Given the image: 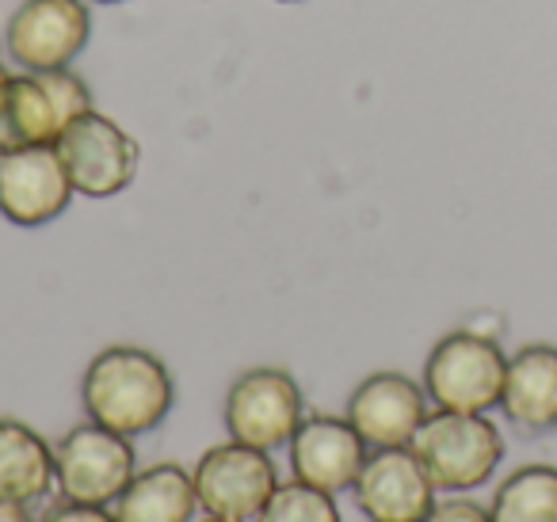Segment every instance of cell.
Segmentation results:
<instances>
[{"mask_svg": "<svg viewBox=\"0 0 557 522\" xmlns=\"http://www.w3.org/2000/svg\"><path fill=\"white\" fill-rule=\"evenodd\" d=\"M0 522H35V519L27 511V504H4L0 499Z\"/></svg>", "mask_w": 557, "mask_h": 522, "instance_id": "44dd1931", "label": "cell"}, {"mask_svg": "<svg viewBox=\"0 0 557 522\" xmlns=\"http://www.w3.org/2000/svg\"><path fill=\"white\" fill-rule=\"evenodd\" d=\"M428 415V393L409 374L382 370L356 385L348 397V423L363 435L371 450L409 446Z\"/></svg>", "mask_w": 557, "mask_h": 522, "instance_id": "7c38bea8", "label": "cell"}, {"mask_svg": "<svg viewBox=\"0 0 557 522\" xmlns=\"http://www.w3.org/2000/svg\"><path fill=\"white\" fill-rule=\"evenodd\" d=\"M88 4H119V0H88Z\"/></svg>", "mask_w": 557, "mask_h": 522, "instance_id": "603a6c76", "label": "cell"}, {"mask_svg": "<svg viewBox=\"0 0 557 522\" xmlns=\"http://www.w3.org/2000/svg\"><path fill=\"white\" fill-rule=\"evenodd\" d=\"M54 446L24 420H0V499L39 504L54 488Z\"/></svg>", "mask_w": 557, "mask_h": 522, "instance_id": "9a60e30c", "label": "cell"}, {"mask_svg": "<svg viewBox=\"0 0 557 522\" xmlns=\"http://www.w3.org/2000/svg\"><path fill=\"white\" fill-rule=\"evenodd\" d=\"M92 42L88 0H24L4 24V50L20 70H70Z\"/></svg>", "mask_w": 557, "mask_h": 522, "instance_id": "52a82bcc", "label": "cell"}, {"mask_svg": "<svg viewBox=\"0 0 557 522\" xmlns=\"http://www.w3.org/2000/svg\"><path fill=\"white\" fill-rule=\"evenodd\" d=\"M81 400H85L88 420L126 438H138L169 420L172 405H176V385H172L169 366L153 351L115 344L103 347L88 362Z\"/></svg>", "mask_w": 557, "mask_h": 522, "instance_id": "6da1fadb", "label": "cell"}, {"mask_svg": "<svg viewBox=\"0 0 557 522\" xmlns=\"http://www.w3.org/2000/svg\"><path fill=\"white\" fill-rule=\"evenodd\" d=\"M199 507L225 522H252L278 488V469L268 450L245 443L210 446L191 473Z\"/></svg>", "mask_w": 557, "mask_h": 522, "instance_id": "9c48e42d", "label": "cell"}, {"mask_svg": "<svg viewBox=\"0 0 557 522\" xmlns=\"http://www.w3.org/2000/svg\"><path fill=\"white\" fill-rule=\"evenodd\" d=\"M488 514L493 522H557V469L519 465L493 492Z\"/></svg>", "mask_w": 557, "mask_h": 522, "instance_id": "e0dca14e", "label": "cell"}, {"mask_svg": "<svg viewBox=\"0 0 557 522\" xmlns=\"http://www.w3.org/2000/svg\"><path fill=\"white\" fill-rule=\"evenodd\" d=\"M508 355L481 332H450L424 362V393L447 412H488L500 405Z\"/></svg>", "mask_w": 557, "mask_h": 522, "instance_id": "277c9868", "label": "cell"}, {"mask_svg": "<svg viewBox=\"0 0 557 522\" xmlns=\"http://www.w3.org/2000/svg\"><path fill=\"white\" fill-rule=\"evenodd\" d=\"M306 420V400L298 382L278 366L245 370L225 393V431L233 443L256 450H278L295 438Z\"/></svg>", "mask_w": 557, "mask_h": 522, "instance_id": "8992f818", "label": "cell"}, {"mask_svg": "<svg viewBox=\"0 0 557 522\" xmlns=\"http://www.w3.org/2000/svg\"><path fill=\"white\" fill-rule=\"evenodd\" d=\"M500 412L523 435H546L557 427V347L527 344L508 359Z\"/></svg>", "mask_w": 557, "mask_h": 522, "instance_id": "5bb4252c", "label": "cell"}, {"mask_svg": "<svg viewBox=\"0 0 557 522\" xmlns=\"http://www.w3.org/2000/svg\"><path fill=\"white\" fill-rule=\"evenodd\" d=\"M202 522H225V519H214V514H207V519H202Z\"/></svg>", "mask_w": 557, "mask_h": 522, "instance_id": "cb8c5ba5", "label": "cell"}, {"mask_svg": "<svg viewBox=\"0 0 557 522\" xmlns=\"http://www.w3.org/2000/svg\"><path fill=\"white\" fill-rule=\"evenodd\" d=\"M92 108L85 77L73 70L12 73L9 100L0 108V153L27 146H58L73 119Z\"/></svg>", "mask_w": 557, "mask_h": 522, "instance_id": "3957f363", "label": "cell"}, {"mask_svg": "<svg viewBox=\"0 0 557 522\" xmlns=\"http://www.w3.org/2000/svg\"><path fill=\"white\" fill-rule=\"evenodd\" d=\"M39 522H119L115 514L108 511V507H92V504H54L47 507V514H42Z\"/></svg>", "mask_w": 557, "mask_h": 522, "instance_id": "ffe728a7", "label": "cell"}, {"mask_svg": "<svg viewBox=\"0 0 557 522\" xmlns=\"http://www.w3.org/2000/svg\"><path fill=\"white\" fill-rule=\"evenodd\" d=\"M412 453L424 465L435 492H466L485 484L504 461V435L485 412L435 408L412 435Z\"/></svg>", "mask_w": 557, "mask_h": 522, "instance_id": "7a4b0ae2", "label": "cell"}, {"mask_svg": "<svg viewBox=\"0 0 557 522\" xmlns=\"http://www.w3.org/2000/svg\"><path fill=\"white\" fill-rule=\"evenodd\" d=\"M424 522H493V514L473 499H443L428 511Z\"/></svg>", "mask_w": 557, "mask_h": 522, "instance_id": "d6986e66", "label": "cell"}, {"mask_svg": "<svg viewBox=\"0 0 557 522\" xmlns=\"http://www.w3.org/2000/svg\"><path fill=\"white\" fill-rule=\"evenodd\" d=\"M70 172L58 146H27L0 153V214L12 225L39 229L65 214L73 199Z\"/></svg>", "mask_w": 557, "mask_h": 522, "instance_id": "30bf717a", "label": "cell"}, {"mask_svg": "<svg viewBox=\"0 0 557 522\" xmlns=\"http://www.w3.org/2000/svg\"><path fill=\"white\" fill-rule=\"evenodd\" d=\"M134 473H138L134 443L96 420L77 423L54 446V481L70 504L111 507Z\"/></svg>", "mask_w": 557, "mask_h": 522, "instance_id": "5b68a950", "label": "cell"}, {"mask_svg": "<svg viewBox=\"0 0 557 522\" xmlns=\"http://www.w3.org/2000/svg\"><path fill=\"white\" fill-rule=\"evenodd\" d=\"M290 469L295 481L313 484V488L329 492H348L356 484V476L363 473L367 461V443L356 427L348 423V415H325L313 412L298 423L295 438H290Z\"/></svg>", "mask_w": 557, "mask_h": 522, "instance_id": "4fadbf2b", "label": "cell"}, {"mask_svg": "<svg viewBox=\"0 0 557 522\" xmlns=\"http://www.w3.org/2000/svg\"><path fill=\"white\" fill-rule=\"evenodd\" d=\"M58 153L70 172V184L85 199H111L126 191L138 176L141 149L115 119L88 108L81 119H73L70 130L58 138Z\"/></svg>", "mask_w": 557, "mask_h": 522, "instance_id": "ba28073f", "label": "cell"}, {"mask_svg": "<svg viewBox=\"0 0 557 522\" xmlns=\"http://www.w3.org/2000/svg\"><path fill=\"white\" fill-rule=\"evenodd\" d=\"M195 507H199V496H195L191 473L172 465V461H157V465L131 476L126 492L115 499V519L119 522H191Z\"/></svg>", "mask_w": 557, "mask_h": 522, "instance_id": "2e32d148", "label": "cell"}, {"mask_svg": "<svg viewBox=\"0 0 557 522\" xmlns=\"http://www.w3.org/2000/svg\"><path fill=\"white\" fill-rule=\"evenodd\" d=\"M356 507L371 522H424L435 507V484L412 446H386L367 453L363 473L351 484Z\"/></svg>", "mask_w": 557, "mask_h": 522, "instance_id": "8fae6325", "label": "cell"}, {"mask_svg": "<svg viewBox=\"0 0 557 522\" xmlns=\"http://www.w3.org/2000/svg\"><path fill=\"white\" fill-rule=\"evenodd\" d=\"M0 47H4V27H0Z\"/></svg>", "mask_w": 557, "mask_h": 522, "instance_id": "d4e9b609", "label": "cell"}, {"mask_svg": "<svg viewBox=\"0 0 557 522\" xmlns=\"http://www.w3.org/2000/svg\"><path fill=\"white\" fill-rule=\"evenodd\" d=\"M283 4H295V0H283Z\"/></svg>", "mask_w": 557, "mask_h": 522, "instance_id": "484cf974", "label": "cell"}, {"mask_svg": "<svg viewBox=\"0 0 557 522\" xmlns=\"http://www.w3.org/2000/svg\"><path fill=\"white\" fill-rule=\"evenodd\" d=\"M256 522H341V507L329 492L313 488V484L290 481L278 484Z\"/></svg>", "mask_w": 557, "mask_h": 522, "instance_id": "ac0fdd59", "label": "cell"}, {"mask_svg": "<svg viewBox=\"0 0 557 522\" xmlns=\"http://www.w3.org/2000/svg\"><path fill=\"white\" fill-rule=\"evenodd\" d=\"M9 85H12V73L0 65V108H4V100H9Z\"/></svg>", "mask_w": 557, "mask_h": 522, "instance_id": "7402d4cb", "label": "cell"}]
</instances>
